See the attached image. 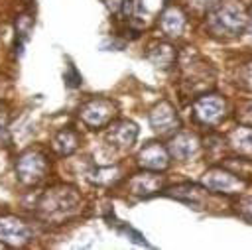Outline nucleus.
<instances>
[{"mask_svg": "<svg viewBox=\"0 0 252 250\" xmlns=\"http://www.w3.org/2000/svg\"><path fill=\"white\" fill-rule=\"evenodd\" d=\"M49 171V159L39 150H26L16 159V175L24 185H35L45 179Z\"/></svg>", "mask_w": 252, "mask_h": 250, "instance_id": "20e7f679", "label": "nucleus"}, {"mask_svg": "<svg viewBox=\"0 0 252 250\" xmlns=\"http://www.w3.org/2000/svg\"><path fill=\"white\" fill-rule=\"evenodd\" d=\"M177 61L181 71V89L185 94L201 96L209 87H213V67L193 47H185V51L177 55Z\"/></svg>", "mask_w": 252, "mask_h": 250, "instance_id": "f257e3e1", "label": "nucleus"}, {"mask_svg": "<svg viewBox=\"0 0 252 250\" xmlns=\"http://www.w3.org/2000/svg\"><path fill=\"white\" fill-rule=\"evenodd\" d=\"M187 4H189V8L193 10V12H209V10H213L217 4H219V0H187Z\"/></svg>", "mask_w": 252, "mask_h": 250, "instance_id": "4be33fe9", "label": "nucleus"}, {"mask_svg": "<svg viewBox=\"0 0 252 250\" xmlns=\"http://www.w3.org/2000/svg\"><path fill=\"white\" fill-rule=\"evenodd\" d=\"M148 61L159 69H169L175 61H177V51L171 43L167 41H156L148 47V53H146Z\"/></svg>", "mask_w": 252, "mask_h": 250, "instance_id": "2eb2a0df", "label": "nucleus"}, {"mask_svg": "<svg viewBox=\"0 0 252 250\" xmlns=\"http://www.w3.org/2000/svg\"><path fill=\"white\" fill-rule=\"evenodd\" d=\"M150 126L154 128L156 134L159 136H169L179 130L181 120L179 114L175 112L173 104L167 100H159L152 110H150Z\"/></svg>", "mask_w": 252, "mask_h": 250, "instance_id": "6e6552de", "label": "nucleus"}, {"mask_svg": "<svg viewBox=\"0 0 252 250\" xmlns=\"http://www.w3.org/2000/svg\"><path fill=\"white\" fill-rule=\"evenodd\" d=\"M89 179L96 185H110L114 181L120 179V167L118 165H108V167H96L94 171H91Z\"/></svg>", "mask_w": 252, "mask_h": 250, "instance_id": "6ab92c4d", "label": "nucleus"}, {"mask_svg": "<svg viewBox=\"0 0 252 250\" xmlns=\"http://www.w3.org/2000/svg\"><path fill=\"white\" fill-rule=\"evenodd\" d=\"M63 79H65V85H67V87H71V89L81 85V75L75 71V67H73V65H69V67H67V73H65V77H63Z\"/></svg>", "mask_w": 252, "mask_h": 250, "instance_id": "b1692460", "label": "nucleus"}, {"mask_svg": "<svg viewBox=\"0 0 252 250\" xmlns=\"http://www.w3.org/2000/svg\"><path fill=\"white\" fill-rule=\"evenodd\" d=\"M128 189L136 197H152L163 189V177L158 175L156 171H140L130 177Z\"/></svg>", "mask_w": 252, "mask_h": 250, "instance_id": "9b49d317", "label": "nucleus"}, {"mask_svg": "<svg viewBox=\"0 0 252 250\" xmlns=\"http://www.w3.org/2000/svg\"><path fill=\"white\" fill-rule=\"evenodd\" d=\"M199 150H201V142L191 132H177L167 144L169 156L175 157V159H181V161H185L189 157H195L199 154Z\"/></svg>", "mask_w": 252, "mask_h": 250, "instance_id": "f8f14e48", "label": "nucleus"}, {"mask_svg": "<svg viewBox=\"0 0 252 250\" xmlns=\"http://www.w3.org/2000/svg\"><path fill=\"white\" fill-rule=\"evenodd\" d=\"M240 213H242L248 220H252V199H246V201L240 205Z\"/></svg>", "mask_w": 252, "mask_h": 250, "instance_id": "a878e982", "label": "nucleus"}, {"mask_svg": "<svg viewBox=\"0 0 252 250\" xmlns=\"http://www.w3.org/2000/svg\"><path fill=\"white\" fill-rule=\"evenodd\" d=\"M187 26V16L181 8L169 6L159 16V28L167 37H179Z\"/></svg>", "mask_w": 252, "mask_h": 250, "instance_id": "4468645a", "label": "nucleus"}, {"mask_svg": "<svg viewBox=\"0 0 252 250\" xmlns=\"http://www.w3.org/2000/svg\"><path fill=\"white\" fill-rule=\"evenodd\" d=\"M228 146L240 156H252V126H238L228 134Z\"/></svg>", "mask_w": 252, "mask_h": 250, "instance_id": "f3484780", "label": "nucleus"}, {"mask_svg": "<svg viewBox=\"0 0 252 250\" xmlns=\"http://www.w3.org/2000/svg\"><path fill=\"white\" fill-rule=\"evenodd\" d=\"M248 26V12L238 0L219 2L207 16V30L219 37H236Z\"/></svg>", "mask_w": 252, "mask_h": 250, "instance_id": "f03ea898", "label": "nucleus"}, {"mask_svg": "<svg viewBox=\"0 0 252 250\" xmlns=\"http://www.w3.org/2000/svg\"><path fill=\"white\" fill-rule=\"evenodd\" d=\"M169 159H171V156H169L167 148L161 146L159 142H148L140 150V154H138L140 167L150 169V171H163V169H167Z\"/></svg>", "mask_w": 252, "mask_h": 250, "instance_id": "9d476101", "label": "nucleus"}, {"mask_svg": "<svg viewBox=\"0 0 252 250\" xmlns=\"http://www.w3.org/2000/svg\"><path fill=\"white\" fill-rule=\"evenodd\" d=\"M79 205V193L73 187H53L47 189L39 203L37 209L45 219H63L69 213H73Z\"/></svg>", "mask_w": 252, "mask_h": 250, "instance_id": "7ed1b4c3", "label": "nucleus"}, {"mask_svg": "<svg viewBox=\"0 0 252 250\" xmlns=\"http://www.w3.org/2000/svg\"><path fill=\"white\" fill-rule=\"evenodd\" d=\"M250 16H252V10H250Z\"/></svg>", "mask_w": 252, "mask_h": 250, "instance_id": "bb28decb", "label": "nucleus"}, {"mask_svg": "<svg viewBox=\"0 0 252 250\" xmlns=\"http://www.w3.org/2000/svg\"><path fill=\"white\" fill-rule=\"evenodd\" d=\"M28 240H32V230L24 220L12 215L0 217V242L10 246H22Z\"/></svg>", "mask_w": 252, "mask_h": 250, "instance_id": "1a4fd4ad", "label": "nucleus"}, {"mask_svg": "<svg viewBox=\"0 0 252 250\" xmlns=\"http://www.w3.org/2000/svg\"><path fill=\"white\" fill-rule=\"evenodd\" d=\"M167 195L175 197L177 201H183V203H189V205H201L203 203V197H201V191L197 185L193 183H181V185H175L167 191Z\"/></svg>", "mask_w": 252, "mask_h": 250, "instance_id": "a211bd4d", "label": "nucleus"}, {"mask_svg": "<svg viewBox=\"0 0 252 250\" xmlns=\"http://www.w3.org/2000/svg\"><path fill=\"white\" fill-rule=\"evenodd\" d=\"M238 83H240L246 91H252V61H248V63H244V65L240 67Z\"/></svg>", "mask_w": 252, "mask_h": 250, "instance_id": "412c9836", "label": "nucleus"}, {"mask_svg": "<svg viewBox=\"0 0 252 250\" xmlns=\"http://www.w3.org/2000/svg\"><path fill=\"white\" fill-rule=\"evenodd\" d=\"M8 142V112L0 104V144Z\"/></svg>", "mask_w": 252, "mask_h": 250, "instance_id": "393cba45", "label": "nucleus"}, {"mask_svg": "<svg viewBox=\"0 0 252 250\" xmlns=\"http://www.w3.org/2000/svg\"><path fill=\"white\" fill-rule=\"evenodd\" d=\"M138 138V126L132 120H118L108 128V142L114 148L128 150Z\"/></svg>", "mask_w": 252, "mask_h": 250, "instance_id": "ddd939ff", "label": "nucleus"}, {"mask_svg": "<svg viewBox=\"0 0 252 250\" xmlns=\"http://www.w3.org/2000/svg\"><path fill=\"white\" fill-rule=\"evenodd\" d=\"M201 183L209 191L224 193V195H236V193L246 189V181L242 177H238L236 173L224 169V167H211V169H207Z\"/></svg>", "mask_w": 252, "mask_h": 250, "instance_id": "39448f33", "label": "nucleus"}, {"mask_svg": "<svg viewBox=\"0 0 252 250\" xmlns=\"http://www.w3.org/2000/svg\"><path fill=\"white\" fill-rule=\"evenodd\" d=\"M32 26H33V22H32V18H30L28 14L20 16V18H18V22H16V33H18V47H20V51H22L24 41L30 37Z\"/></svg>", "mask_w": 252, "mask_h": 250, "instance_id": "aec40b11", "label": "nucleus"}, {"mask_svg": "<svg viewBox=\"0 0 252 250\" xmlns=\"http://www.w3.org/2000/svg\"><path fill=\"white\" fill-rule=\"evenodd\" d=\"M236 118H240L242 124L252 126V100L240 104V108H238V112H236Z\"/></svg>", "mask_w": 252, "mask_h": 250, "instance_id": "5701e85b", "label": "nucleus"}, {"mask_svg": "<svg viewBox=\"0 0 252 250\" xmlns=\"http://www.w3.org/2000/svg\"><path fill=\"white\" fill-rule=\"evenodd\" d=\"M51 148L57 156H69L79 148V134L71 128H63L51 138Z\"/></svg>", "mask_w": 252, "mask_h": 250, "instance_id": "dca6fc26", "label": "nucleus"}, {"mask_svg": "<svg viewBox=\"0 0 252 250\" xmlns=\"http://www.w3.org/2000/svg\"><path fill=\"white\" fill-rule=\"evenodd\" d=\"M114 114H116V104L110 98H93L79 108V118L83 120V124H87L93 130L110 124Z\"/></svg>", "mask_w": 252, "mask_h": 250, "instance_id": "423d86ee", "label": "nucleus"}, {"mask_svg": "<svg viewBox=\"0 0 252 250\" xmlns=\"http://www.w3.org/2000/svg\"><path fill=\"white\" fill-rule=\"evenodd\" d=\"M193 116L201 124H219L226 116V100L219 94H201L193 104Z\"/></svg>", "mask_w": 252, "mask_h": 250, "instance_id": "0eeeda50", "label": "nucleus"}]
</instances>
